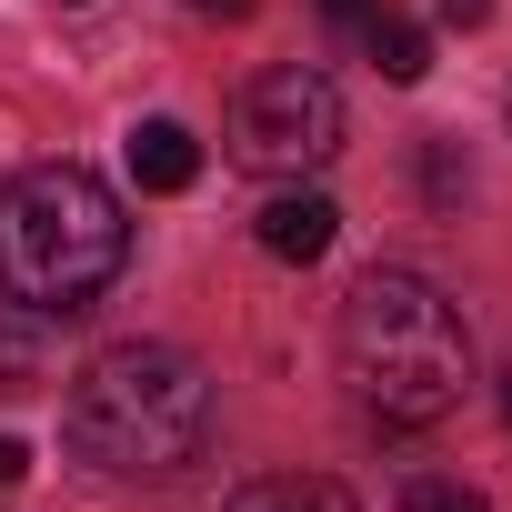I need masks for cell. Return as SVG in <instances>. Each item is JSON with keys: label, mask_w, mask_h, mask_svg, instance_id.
I'll list each match as a JSON object with an SVG mask.
<instances>
[{"label": "cell", "mask_w": 512, "mask_h": 512, "mask_svg": "<svg viewBox=\"0 0 512 512\" xmlns=\"http://www.w3.org/2000/svg\"><path fill=\"white\" fill-rule=\"evenodd\" d=\"M131 181H141V191H191V181H201V141H191L181 121H141V131H131Z\"/></svg>", "instance_id": "7"}, {"label": "cell", "mask_w": 512, "mask_h": 512, "mask_svg": "<svg viewBox=\"0 0 512 512\" xmlns=\"http://www.w3.org/2000/svg\"><path fill=\"white\" fill-rule=\"evenodd\" d=\"M21 472H31V452H21L11 432H0V492H21Z\"/></svg>", "instance_id": "12"}, {"label": "cell", "mask_w": 512, "mask_h": 512, "mask_svg": "<svg viewBox=\"0 0 512 512\" xmlns=\"http://www.w3.org/2000/svg\"><path fill=\"white\" fill-rule=\"evenodd\" d=\"M442 21H452V31H482V21H492V0H442Z\"/></svg>", "instance_id": "13"}, {"label": "cell", "mask_w": 512, "mask_h": 512, "mask_svg": "<svg viewBox=\"0 0 512 512\" xmlns=\"http://www.w3.org/2000/svg\"><path fill=\"white\" fill-rule=\"evenodd\" d=\"M342 372H352V402L392 432H422L442 412H462V382H472V322L442 282L382 262L352 282L342 302Z\"/></svg>", "instance_id": "2"}, {"label": "cell", "mask_w": 512, "mask_h": 512, "mask_svg": "<svg viewBox=\"0 0 512 512\" xmlns=\"http://www.w3.org/2000/svg\"><path fill=\"white\" fill-rule=\"evenodd\" d=\"M332 231H342V211H332L312 181H282V191L262 201V221H251V241H262L272 262H322Z\"/></svg>", "instance_id": "5"}, {"label": "cell", "mask_w": 512, "mask_h": 512, "mask_svg": "<svg viewBox=\"0 0 512 512\" xmlns=\"http://www.w3.org/2000/svg\"><path fill=\"white\" fill-rule=\"evenodd\" d=\"M422 191H432L442 211L472 191V161H462V141H422Z\"/></svg>", "instance_id": "10"}, {"label": "cell", "mask_w": 512, "mask_h": 512, "mask_svg": "<svg viewBox=\"0 0 512 512\" xmlns=\"http://www.w3.org/2000/svg\"><path fill=\"white\" fill-rule=\"evenodd\" d=\"M342 151V91L312 61H272L262 81H241L231 101V161L262 181H312Z\"/></svg>", "instance_id": "4"}, {"label": "cell", "mask_w": 512, "mask_h": 512, "mask_svg": "<svg viewBox=\"0 0 512 512\" xmlns=\"http://www.w3.org/2000/svg\"><path fill=\"white\" fill-rule=\"evenodd\" d=\"M362 31H372V71H382V81H402V91H412V81L432 71V41H422L412 21H392V11H372Z\"/></svg>", "instance_id": "9"}, {"label": "cell", "mask_w": 512, "mask_h": 512, "mask_svg": "<svg viewBox=\"0 0 512 512\" xmlns=\"http://www.w3.org/2000/svg\"><path fill=\"white\" fill-rule=\"evenodd\" d=\"M221 512H362L332 472H262V482H241Z\"/></svg>", "instance_id": "6"}, {"label": "cell", "mask_w": 512, "mask_h": 512, "mask_svg": "<svg viewBox=\"0 0 512 512\" xmlns=\"http://www.w3.org/2000/svg\"><path fill=\"white\" fill-rule=\"evenodd\" d=\"M61 432L111 482H181L211 452V372L181 342H111L81 362Z\"/></svg>", "instance_id": "1"}, {"label": "cell", "mask_w": 512, "mask_h": 512, "mask_svg": "<svg viewBox=\"0 0 512 512\" xmlns=\"http://www.w3.org/2000/svg\"><path fill=\"white\" fill-rule=\"evenodd\" d=\"M191 11H201V21H251L262 0H191Z\"/></svg>", "instance_id": "14"}, {"label": "cell", "mask_w": 512, "mask_h": 512, "mask_svg": "<svg viewBox=\"0 0 512 512\" xmlns=\"http://www.w3.org/2000/svg\"><path fill=\"white\" fill-rule=\"evenodd\" d=\"M71 11H81V0H71Z\"/></svg>", "instance_id": "17"}, {"label": "cell", "mask_w": 512, "mask_h": 512, "mask_svg": "<svg viewBox=\"0 0 512 512\" xmlns=\"http://www.w3.org/2000/svg\"><path fill=\"white\" fill-rule=\"evenodd\" d=\"M131 262V221L111 201L101 171L81 161H41L0 191V292L41 322H71L91 312Z\"/></svg>", "instance_id": "3"}, {"label": "cell", "mask_w": 512, "mask_h": 512, "mask_svg": "<svg viewBox=\"0 0 512 512\" xmlns=\"http://www.w3.org/2000/svg\"><path fill=\"white\" fill-rule=\"evenodd\" d=\"M322 11H332V21H352V31H362V21H372V11H382V0H322Z\"/></svg>", "instance_id": "15"}, {"label": "cell", "mask_w": 512, "mask_h": 512, "mask_svg": "<svg viewBox=\"0 0 512 512\" xmlns=\"http://www.w3.org/2000/svg\"><path fill=\"white\" fill-rule=\"evenodd\" d=\"M502 422H512V372H502Z\"/></svg>", "instance_id": "16"}, {"label": "cell", "mask_w": 512, "mask_h": 512, "mask_svg": "<svg viewBox=\"0 0 512 512\" xmlns=\"http://www.w3.org/2000/svg\"><path fill=\"white\" fill-rule=\"evenodd\" d=\"M402 512H492V502H482L472 482H432V472H422V482L402 492Z\"/></svg>", "instance_id": "11"}, {"label": "cell", "mask_w": 512, "mask_h": 512, "mask_svg": "<svg viewBox=\"0 0 512 512\" xmlns=\"http://www.w3.org/2000/svg\"><path fill=\"white\" fill-rule=\"evenodd\" d=\"M51 382V342H41V312H0V402H21Z\"/></svg>", "instance_id": "8"}]
</instances>
